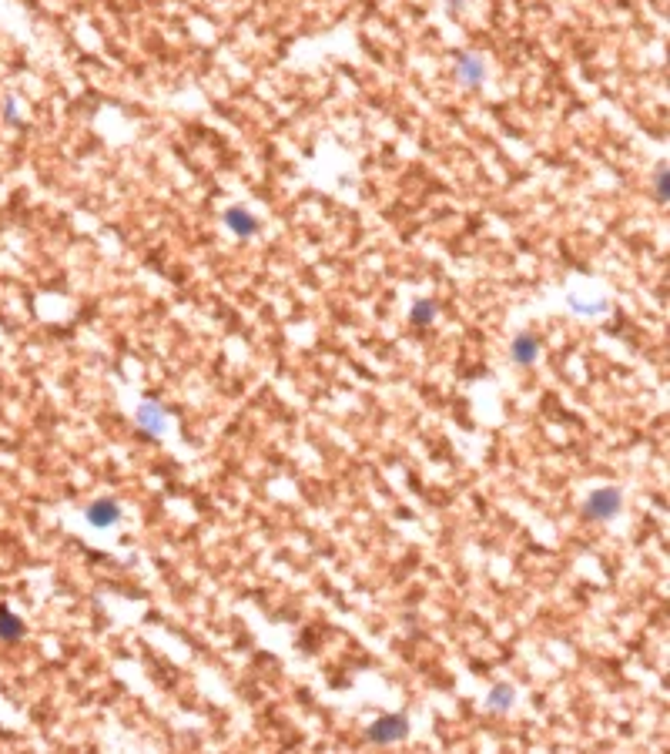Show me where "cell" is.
Instances as JSON below:
<instances>
[{
	"label": "cell",
	"mask_w": 670,
	"mask_h": 754,
	"mask_svg": "<svg viewBox=\"0 0 670 754\" xmlns=\"http://www.w3.org/2000/svg\"><path fill=\"white\" fill-rule=\"evenodd\" d=\"M624 509V493L620 486H600L594 490L587 500H583V520H594V523H603V520H613L617 513Z\"/></svg>",
	"instance_id": "cell-1"
},
{
	"label": "cell",
	"mask_w": 670,
	"mask_h": 754,
	"mask_svg": "<svg viewBox=\"0 0 670 754\" xmlns=\"http://www.w3.org/2000/svg\"><path fill=\"white\" fill-rule=\"evenodd\" d=\"M657 201L667 205V165L664 161L657 165Z\"/></svg>",
	"instance_id": "cell-12"
},
{
	"label": "cell",
	"mask_w": 670,
	"mask_h": 754,
	"mask_svg": "<svg viewBox=\"0 0 670 754\" xmlns=\"http://www.w3.org/2000/svg\"><path fill=\"white\" fill-rule=\"evenodd\" d=\"M118 520H121V507H118V500H111V496L94 500L91 507H88V523L97 526V530H107V526H114Z\"/></svg>",
	"instance_id": "cell-4"
},
{
	"label": "cell",
	"mask_w": 670,
	"mask_h": 754,
	"mask_svg": "<svg viewBox=\"0 0 670 754\" xmlns=\"http://www.w3.org/2000/svg\"><path fill=\"white\" fill-rule=\"evenodd\" d=\"M513 701H517L513 684H496V687L489 691V708L493 711H510L513 708Z\"/></svg>",
	"instance_id": "cell-9"
},
{
	"label": "cell",
	"mask_w": 670,
	"mask_h": 754,
	"mask_svg": "<svg viewBox=\"0 0 670 754\" xmlns=\"http://www.w3.org/2000/svg\"><path fill=\"white\" fill-rule=\"evenodd\" d=\"M436 312H439V302H436V299H419V302H412V308H409V319H412V325H419V329H426V325H432V319H436Z\"/></svg>",
	"instance_id": "cell-8"
},
{
	"label": "cell",
	"mask_w": 670,
	"mask_h": 754,
	"mask_svg": "<svg viewBox=\"0 0 670 754\" xmlns=\"http://www.w3.org/2000/svg\"><path fill=\"white\" fill-rule=\"evenodd\" d=\"M409 738V714H382L366 727V741L372 744H392Z\"/></svg>",
	"instance_id": "cell-2"
},
{
	"label": "cell",
	"mask_w": 670,
	"mask_h": 754,
	"mask_svg": "<svg viewBox=\"0 0 670 754\" xmlns=\"http://www.w3.org/2000/svg\"><path fill=\"white\" fill-rule=\"evenodd\" d=\"M137 426L151 436H161L168 426V409H161L158 402H141L137 406Z\"/></svg>",
	"instance_id": "cell-5"
},
{
	"label": "cell",
	"mask_w": 670,
	"mask_h": 754,
	"mask_svg": "<svg viewBox=\"0 0 670 754\" xmlns=\"http://www.w3.org/2000/svg\"><path fill=\"white\" fill-rule=\"evenodd\" d=\"M536 359H540V339H536L533 332H523V336H517V339H513V362L530 369Z\"/></svg>",
	"instance_id": "cell-7"
},
{
	"label": "cell",
	"mask_w": 670,
	"mask_h": 754,
	"mask_svg": "<svg viewBox=\"0 0 670 754\" xmlns=\"http://www.w3.org/2000/svg\"><path fill=\"white\" fill-rule=\"evenodd\" d=\"M0 637H7V640H20V637H24L20 617H14L7 607H0Z\"/></svg>",
	"instance_id": "cell-10"
},
{
	"label": "cell",
	"mask_w": 670,
	"mask_h": 754,
	"mask_svg": "<svg viewBox=\"0 0 670 754\" xmlns=\"http://www.w3.org/2000/svg\"><path fill=\"white\" fill-rule=\"evenodd\" d=\"M456 81L466 88H479L486 81V64L479 54H459L456 57Z\"/></svg>",
	"instance_id": "cell-3"
},
{
	"label": "cell",
	"mask_w": 670,
	"mask_h": 754,
	"mask_svg": "<svg viewBox=\"0 0 670 754\" xmlns=\"http://www.w3.org/2000/svg\"><path fill=\"white\" fill-rule=\"evenodd\" d=\"M570 308H577V312H583V315H600L603 308H607V302L603 299H596V302H583V299H570Z\"/></svg>",
	"instance_id": "cell-11"
},
{
	"label": "cell",
	"mask_w": 670,
	"mask_h": 754,
	"mask_svg": "<svg viewBox=\"0 0 670 754\" xmlns=\"http://www.w3.org/2000/svg\"><path fill=\"white\" fill-rule=\"evenodd\" d=\"M225 225H228V231H235L238 238H252L255 231H259V218L252 215V212H245V208H228L225 212Z\"/></svg>",
	"instance_id": "cell-6"
}]
</instances>
